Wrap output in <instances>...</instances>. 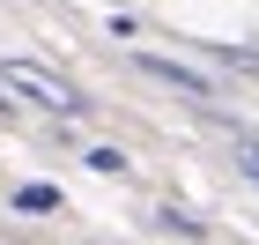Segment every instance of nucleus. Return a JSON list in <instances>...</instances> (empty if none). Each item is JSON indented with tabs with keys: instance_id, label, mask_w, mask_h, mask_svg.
Returning a JSON list of instances; mask_svg holds the SVG:
<instances>
[{
	"instance_id": "3",
	"label": "nucleus",
	"mask_w": 259,
	"mask_h": 245,
	"mask_svg": "<svg viewBox=\"0 0 259 245\" xmlns=\"http://www.w3.org/2000/svg\"><path fill=\"white\" fill-rule=\"evenodd\" d=\"M8 208H15V216H60L67 193H60V186H45V179H22V186H8Z\"/></svg>"
},
{
	"instance_id": "2",
	"label": "nucleus",
	"mask_w": 259,
	"mask_h": 245,
	"mask_svg": "<svg viewBox=\"0 0 259 245\" xmlns=\"http://www.w3.org/2000/svg\"><path fill=\"white\" fill-rule=\"evenodd\" d=\"M134 67H141L148 82H163V89L193 97V104H215V75H200V67H185V60H163V52H134Z\"/></svg>"
},
{
	"instance_id": "4",
	"label": "nucleus",
	"mask_w": 259,
	"mask_h": 245,
	"mask_svg": "<svg viewBox=\"0 0 259 245\" xmlns=\"http://www.w3.org/2000/svg\"><path fill=\"white\" fill-rule=\"evenodd\" d=\"M156 230H163V238H185V245H207V223H200L193 208H178V201L156 208Z\"/></svg>"
},
{
	"instance_id": "7",
	"label": "nucleus",
	"mask_w": 259,
	"mask_h": 245,
	"mask_svg": "<svg viewBox=\"0 0 259 245\" xmlns=\"http://www.w3.org/2000/svg\"><path fill=\"white\" fill-rule=\"evenodd\" d=\"M215 60H230V67H244V75H259V52H244V45H207Z\"/></svg>"
},
{
	"instance_id": "6",
	"label": "nucleus",
	"mask_w": 259,
	"mask_h": 245,
	"mask_svg": "<svg viewBox=\"0 0 259 245\" xmlns=\"http://www.w3.org/2000/svg\"><path fill=\"white\" fill-rule=\"evenodd\" d=\"M237 171L259 186V134H244V126H237Z\"/></svg>"
},
{
	"instance_id": "5",
	"label": "nucleus",
	"mask_w": 259,
	"mask_h": 245,
	"mask_svg": "<svg viewBox=\"0 0 259 245\" xmlns=\"http://www.w3.org/2000/svg\"><path fill=\"white\" fill-rule=\"evenodd\" d=\"M81 163H89L97 179H134V156H126V149H111V142H97V149H81Z\"/></svg>"
},
{
	"instance_id": "1",
	"label": "nucleus",
	"mask_w": 259,
	"mask_h": 245,
	"mask_svg": "<svg viewBox=\"0 0 259 245\" xmlns=\"http://www.w3.org/2000/svg\"><path fill=\"white\" fill-rule=\"evenodd\" d=\"M0 97H22V104H45L52 119H81V112H97V104L81 97L67 75H52V67L37 60H0Z\"/></svg>"
}]
</instances>
